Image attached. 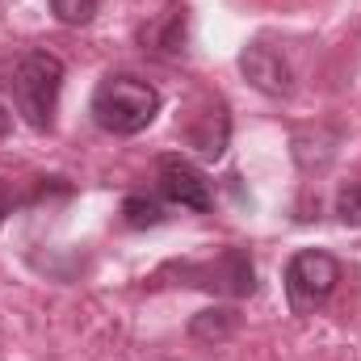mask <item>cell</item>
Instances as JSON below:
<instances>
[{
	"label": "cell",
	"instance_id": "obj_1",
	"mask_svg": "<svg viewBox=\"0 0 361 361\" xmlns=\"http://www.w3.org/2000/svg\"><path fill=\"white\" fill-rule=\"evenodd\" d=\"M92 122L105 130V135H139L156 122L160 114V89L147 85L143 76H130V72H114L105 76L89 101Z\"/></svg>",
	"mask_w": 361,
	"mask_h": 361
},
{
	"label": "cell",
	"instance_id": "obj_2",
	"mask_svg": "<svg viewBox=\"0 0 361 361\" xmlns=\"http://www.w3.org/2000/svg\"><path fill=\"white\" fill-rule=\"evenodd\" d=\"M59 92H63V59L59 55L25 51L17 59V68H13V101H17V114L34 130H51L55 126Z\"/></svg>",
	"mask_w": 361,
	"mask_h": 361
},
{
	"label": "cell",
	"instance_id": "obj_3",
	"mask_svg": "<svg viewBox=\"0 0 361 361\" xmlns=\"http://www.w3.org/2000/svg\"><path fill=\"white\" fill-rule=\"evenodd\" d=\"M281 281H286V302H290V311H294V315H315V311L332 298V290H336V281H341V261H336L332 252H324V248H302V252L290 257Z\"/></svg>",
	"mask_w": 361,
	"mask_h": 361
},
{
	"label": "cell",
	"instance_id": "obj_4",
	"mask_svg": "<svg viewBox=\"0 0 361 361\" xmlns=\"http://www.w3.org/2000/svg\"><path fill=\"white\" fill-rule=\"evenodd\" d=\"M156 173H160V193H164L173 206L193 210V214H206V210H210V185H206V177H202L189 160H180V156H160Z\"/></svg>",
	"mask_w": 361,
	"mask_h": 361
},
{
	"label": "cell",
	"instance_id": "obj_5",
	"mask_svg": "<svg viewBox=\"0 0 361 361\" xmlns=\"http://www.w3.org/2000/svg\"><path fill=\"white\" fill-rule=\"evenodd\" d=\"M240 72H244L261 92H269V97H290V92H294V72H290L286 55H281L277 47H269V42H252V47H244V55H240Z\"/></svg>",
	"mask_w": 361,
	"mask_h": 361
},
{
	"label": "cell",
	"instance_id": "obj_6",
	"mask_svg": "<svg viewBox=\"0 0 361 361\" xmlns=\"http://www.w3.org/2000/svg\"><path fill=\"white\" fill-rule=\"evenodd\" d=\"M143 42H152V51L160 55H180L185 51V8H169L160 21H152L143 30Z\"/></svg>",
	"mask_w": 361,
	"mask_h": 361
},
{
	"label": "cell",
	"instance_id": "obj_7",
	"mask_svg": "<svg viewBox=\"0 0 361 361\" xmlns=\"http://www.w3.org/2000/svg\"><path fill=\"white\" fill-rule=\"evenodd\" d=\"M231 328H235V311H227V307L202 311V315H193V324H189V332H193L197 341H223V336H231Z\"/></svg>",
	"mask_w": 361,
	"mask_h": 361
},
{
	"label": "cell",
	"instance_id": "obj_8",
	"mask_svg": "<svg viewBox=\"0 0 361 361\" xmlns=\"http://www.w3.org/2000/svg\"><path fill=\"white\" fill-rule=\"evenodd\" d=\"M160 219H164L160 202H152V197H143V193H130V197L122 202V223H126V227H156Z\"/></svg>",
	"mask_w": 361,
	"mask_h": 361
},
{
	"label": "cell",
	"instance_id": "obj_9",
	"mask_svg": "<svg viewBox=\"0 0 361 361\" xmlns=\"http://www.w3.org/2000/svg\"><path fill=\"white\" fill-rule=\"evenodd\" d=\"M51 13L63 25H89L97 17V0H51Z\"/></svg>",
	"mask_w": 361,
	"mask_h": 361
},
{
	"label": "cell",
	"instance_id": "obj_10",
	"mask_svg": "<svg viewBox=\"0 0 361 361\" xmlns=\"http://www.w3.org/2000/svg\"><path fill=\"white\" fill-rule=\"evenodd\" d=\"M336 214H341L345 223H353V227H361V180H353V185H345V189L336 193Z\"/></svg>",
	"mask_w": 361,
	"mask_h": 361
},
{
	"label": "cell",
	"instance_id": "obj_11",
	"mask_svg": "<svg viewBox=\"0 0 361 361\" xmlns=\"http://www.w3.org/2000/svg\"><path fill=\"white\" fill-rule=\"evenodd\" d=\"M13 206H17V197L8 193V180H0V219H4V214H8Z\"/></svg>",
	"mask_w": 361,
	"mask_h": 361
},
{
	"label": "cell",
	"instance_id": "obj_12",
	"mask_svg": "<svg viewBox=\"0 0 361 361\" xmlns=\"http://www.w3.org/2000/svg\"><path fill=\"white\" fill-rule=\"evenodd\" d=\"M13 130V114H8V105L0 101V135H8Z\"/></svg>",
	"mask_w": 361,
	"mask_h": 361
}]
</instances>
